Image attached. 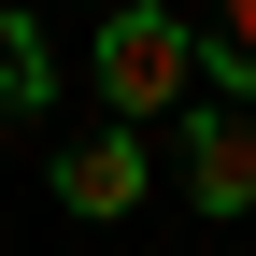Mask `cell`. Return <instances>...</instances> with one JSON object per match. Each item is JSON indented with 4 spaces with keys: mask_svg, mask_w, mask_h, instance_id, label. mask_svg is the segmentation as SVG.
<instances>
[{
    "mask_svg": "<svg viewBox=\"0 0 256 256\" xmlns=\"http://www.w3.org/2000/svg\"><path fill=\"white\" fill-rule=\"evenodd\" d=\"M185 200L256 214V100H185Z\"/></svg>",
    "mask_w": 256,
    "mask_h": 256,
    "instance_id": "2",
    "label": "cell"
},
{
    "mask_svg": "<svg viewBox=\"0 0 256 256\" xmlns=\"http://www.w3.org/2000/svg\"><path fill=\"white\" fill-rule=\"evenodd\" d=\"M100 14H114V0H100Z\"/></svg>",
    "mask_w": 256,
    "mask_h": 256,
    "instance_id": "7",
    "label": "cell"
},
{
    "mask_svg": "<svg viewBox=\"0 0 256 256\" xmlns=\"http://www.w3.org/2000/svg\"><path fill=\"white\" fill-rule=\"evenodd\" d=\"M43 28H28V14H0V114H43Z\"/></svg>",
    "mask_w": 256,
    "mask_h": 256,
    "instance_id": "5",
    "label": "cell"
},
{
    "mask_svg": "<svg viewBox=\"0 0 256 256\" xmlns=\"http://www.w3.org/2000/svg\"><path fill=\"white\" fill-rule=\"evenodd\" d=\"M0 14H28V0H0Z\"/></svg>",
    "mask_w": 256,
    "mask_h": 256,
    "instance_id": "6",
    "label": "cell"
},
{
    "mask_svg": "<svg viewBox=\"0 0 256 256\" xmlns=\"http://www.w3.org/2000/svg\"><path fill=\"white\" fill-rule=\"evenodd\" d=\"M200 72L228 86V100H256V0H214V28H200Z\"/></svg>",
    "mask_w": 256,
    "mask_h": 256,
    "instance_id": "4",
    "label": "cell"
},
{
    "mask_svg": "<svg viewBox=\"0 0 256 256\" xmlns=\"http://www.w3.org/2000/svg\"><path fill=\"white\" fill-rule=\"evenodd\" d=\"M57 200H72V214H86V228H114V214H128V200H142V142H128V128L100 114V128H86V142H72V156H57Z\"/></svg>",
    "mask_w": 256,
    "mask_h": 256,
    "instance_id": "3",
    "label": "cell"
},
{
    "mask_svg": "<svg viewBox=\"0 0 256 256\" xmlns=\"http://www.w3.org/2000/svg\"><path fill=\"white\" fill-rule=\"evenodd\" d=\"M100 114L114 128H142V114H171V100H200V28L171 14V0H114L100 14Z\"/></svg>",
    "mask_w": 256,
    "mask_h": 256,
    "instance_id": "1",
    "label": "cell"
}]
</instances>
